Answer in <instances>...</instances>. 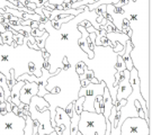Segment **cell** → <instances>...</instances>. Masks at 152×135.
<instances>
[{
	"instance_id": "cell-11",
	"label": "cell",
	"mask_w": 152,
	"mask_h": 135,
	"mask_svg": "<svg viewBox=\"0 0 152 135\" xmlns=\"http://www.w3.org/2000/svg\"><path fill=\"white\" fill-rule=\"evenodd\" d=\"M107 32L104 29V28H100L99 29V35L96 36V39H95V45H99V46H110L112 47V44L109 42V39L106 36Z\"/></svg>"
},
{
	"instance_id": "cell-22",
	"label": "cell",
	"mask_w": 152,
	"mask_h": 135,
	"mask_svg": "<svg viewBox=\"0 0 152 135\" xmlns=\"http://www.w3.org/2000/svg\"><path fill=\"white\" fill-rule=\"evenodd\" d=\"M109 135H121V126H118V125H112Z\"/></svg>"
},
{
	"instance_id": "cell-23",
	"label": "cell",
	"mask_w": 152,
	"mask_h": 135,
	"mask_svg": "<svg viewBox=\"0 0 152 135\" xmlns=\"http://www.w3.org/2000/svg\"><path fill=\"white\" fill-rule=\"evenodd\" d=\"M49 0H33L32 2H34L37 7H43L45 5V2H48Z\"/></svg>"
},
{
	"instance_id": "cell-6",
	"label": "cell",
	"mask_w": 152,
	"mask_h": 135,
	"mask_svg": "<svg viewBox=\"0 0 152 135\" xmlns=\"http://www.w3.org/2000/svg\"><path fill=\"white\" fill-rule=\"evenodd\" d=\"M54 131L59 135H70V124L71 117L68 116L65 110L61 107L55 108L54 116Z\"/></svg>"
},
{
	"instance_id": "cell-3",
	"label": "cell",
	"mask_w": 152,
	"mask_h": 135,
	"mask_svg": "<svg viewBox=\"0 0 152 135\" xmlns=\"http://www.w3.org/2000/svg\"><path fill=\"white\" fill-rule=\"evenodd\" d=\"M25 116H18L12 112L0 115V135H23Z\"/></svg>"
},
{
	"instance_id": "cell-24",
	"label": "cell",
	"mask_w": 152,
	"mask_h": 135,
	"mask_svg": "<svg viewBox=\"0 0 152 135\" xmlns=\"http://www.w3.org/2000/svg\"><path fill=\"white\" fill-rule=\"evenodd\" d=\"M42 68H43V69H46V70H50V69H51V68H50V63H49V61H48V60H44Z\"/></svg>"
},
{
	"instance_id": "cell-8",
	"label": "cell",
	"mask_w": 152,
	"mask_h": 135,
	"mask_svg": "<svg viewBox=\"0 0 152 135\" xmlns=\"http://www.w3.org/2000/svg\"><path fill=\"white\" fill-rule=\"evenodd\" d=\"M25 81V80H24ZM38 92V83L37 82H33V81H25L24 86L20 89L19 93V99L20 103L28 105L31 101V98L35 95H37Z\"/></svg>"
},
{
	"instance_id": "cell-12",
	"label": "cell",
	"mask_w": 152,
	"mask_h": 135,
	"mask_svg": "<svg viewBox=\"0 0 152 135\" xmlns=\"http://www.w3.org/2000/svg\"><path fill=\"white\" fill-rule=\"evenodd\" d=\"M76 16H73V15H68V16L63 17V18H59V19H54V20H50L51 23V26L52 28H54L56 31H60L61 29V26L63 25V24H66L68 22H71L72 19H75Z\"/></svg>"
},
{
	"instance_id": "cell-19",
	"label": "cell",
	"mask_w": 152,
	"mask_h": 135,
	"mask_svg": "<svg viewBox=\"0 0 152 135\" xmlns=\"http://www.w3.org/2000/svg\"><path fill=\"white\" fill-rule=\"evenodd\" d=\"M5 7H9V8L18 9V7L15 5H12L10 1H8V0H0V9H4Z\"/></svg>"
},
{
	"instance_id": "cell-5",
	"label": "cell",
	"mask_w": 152,
	"mask_h": 135,
	"mask_svg": "<svg viewBox=\"0 0 152 135\" xmlns=\"http://www.w3.org/2000/svg\"><path fill=\"white\" fill-rule=\"evenodd\" d=\"M121 135H151V127L144 118L127 117L121 125Z\"/></svg>"
},
{
	"instance_id": "cell-1",
	"label": "cell",
	"mask_w": 152,
	"mask_h": 135,
	"mask_svg": "<svg viewBox=\"0 0 152 135\" xmlns=\"http://www.w3.org/2000/svg\"><path fill=\"white\" fill-rule=\"evenodd\" d=\"M150 0H144L142 11L137 18L135 12H127L124 9V16L129 20L132 35L130 41L133 49L130 52L133 65L137 71L140 79V92L145 100L151 117L150 105Z\"/></svg>"
},
{
	"instance_id": "cell-18",
	"label": "cell",
	"mask_w": 152,
	"mask_h": 135,
	"mask_svg": "<svg viewBox=\"0 0 152 135\" xmlns=\"http://www.w3.org/2000/svg\"><path fill=\"white\" fill-rule=\"evenodd\" d=\"M100 28H104V29H105L107 33L118 32V31H117V28L115 27L114 24H113L112 22H109V20H107V22H106V24H105L104 26H100ZM100 28H99V29H100Z\"/></svg>"
},
{
	"instance_id": "cell-15",
	"label": "cell",
	"mask_w": 152,
	"mask_h": 135,
	"mask_svg": "<svg viewBox=\"0 0 152 135\" xmlns=\"http://www.w3.org/2000/svg\"><path fill=\"white\" fill-rule=\"evenodd\" d=\"M15 33V29L11 28V31H6L5 33H1V38L4 41V44L7 45H11L14 39H12V34Z\"/></svg>"
},
{
	"instance_id": "cell-14",
	"label": "cell",
	"mask_w": 152,
	"mask_h": 135,
	"mask_svg": "<svg viewBox=\"0 0 152 135\" xmlns=\"http://www.w3.org/2000/svg\"><path fill=\"white\" fill-rule=\"evenodd\" d=\"M48 36H49V32H45L42 36H36V37H34L35 43H36V45L38 46V49L39 50L45 49V44H46Z\"/></svg>"
},
{
	"instance_id": "cell-9",
	"label": "cell",
	"mask_w": 152,
	"mask_h": 135,
	"mask_svg": "<svg viewBox=\"0 0 152 135\" xmlns=\"http://www.w3.org/2000/svg\"><path fill=\"white\" fill-rule=\"evenodd\" d=\"M25 81L24 80H18L14 83V86L10 88V100L14 105L18 106L19 108H24L26 105L25 104L20 103V99H19V93H20V89L24 86Z\"/></svg>"
},
{
	"instance_id": "cell-21",
	"label": "cell",
	"mask_w": 152,
	"mask_h": 135,
	"mask_svg": "<svg viewBox=\"0 0 152 135\" xmlns=\"http://www.w3.org/2000/svg\"><path fill=\"white\" fill-rule=\"evenodd\" d=\"M85 66H86L85 62H79L75 66V70H76V72L78 74H81V73H83V71H85Z\"/></svg>"
},
{
	"instance_id": "cell-10",
	"label": "cell",
	"mask_w": 152,
	"mask_h": 135,
	"mask_svg": "<svg viewBox=\"0 0 152 135\" xmlns=\"http://www.w3.org/2000/svg\"><path fill=\"white\" fill-rule=\"evenodd\" d=\"M106 36H107V38H108L110 44H112V47L114 46L116 42H118V43H121L122 45H124L125 46V44H126V42H127V39H130V36H129L127 34H124V33H121V32L107 33Z\"/></svg>"
},
{
	"instance_id": "cell-28",
	"label": "cell",
	"mask_w": 152,
	"mask_h": 135,
	"mask_svg": "<svg viewBox=\"0 0 152 135\" xmlns=\"http://www.w3.org/2000/svg\"><path fill=\"white\" fill-rule=\"evenodd\" d=\"M77 135H82L81 133H79V132H78V133H77Z\"/></svg>"
},
{
	"instance_id": "cell-25",
	"label": "cell",
	"mask_w": 152,
	"mask_h": 135,
	"mask_svg": "<svg viewBox=\"0 0 152 135\" xmlns=\"http://www.w3.org/2000/svg\"><path fill=\"white\" fill-rule=\"evenodd\" d=\"M43 51V58H44V60H49V58H50V54H49V52H45V49H43L42 50Z\"/></svg>"
},
{
	"instance_id": "cell-17",
	"label": "cell",
	"mask_w": 152,
	"mask_h": 135,
	"mask_svg": "<svg viewBox=\"0 0 152 135\" xmlns=\"http://www.w3.org/2000/svg\"><path fill=\"white\" fill-rule=\"evenodd\" d=\"M118 0H98L96 1L95 4H92V5H88V9L89 10H92V9H95V8H97L99 5H109V4H115V2H117Z\"/></svg>"
},
{
	"instance_id": "cell-4",
	"label": "cell",
	"mask_w": 152,
	"mask_h": 135,
	"mask_svg": "<svg viewBox=\"0 0 152 135\" xmlns=\"http://www.w3.org/2000/svg\"><path fill=\"white\" fill-rule=\"evenodd\" d=\"M106 88L105 81L102 80L98 83H88L87 86L80 87L78 96H85V101L82 104V109L87 112H95L94 108V101L97 96H103L104 89Z\"/></svg>"
},
{
	"instance_id": "cell-7",
	"label": "cell",
	"mask_w": 152,
	"mask_h": 135,
	"mask_svg": "<svg viewBox=\"0 0 152 135\" xmlns=\"http://www.w3.org/2000/svg\"><path fill=\"white\" fill-rule=\"evenodd\" d=\"M130 71L125 69L123 72H121V80L117 86V91H116V100L118 101L121 99H126L132 92V87H131L130 81Z\"/></svg>"
},
{
	"instance_id": "cell-13",
	"label": "cell",
	"mask_w": 152,
	"mask_h": 135,
	"mask_svg": "<svg viewBox=\"0 0 152 135\" xmlns=\"http://www.w3.org/2000/svg\"><path fill=\"white\" fill-rule=\"evenodd\" d=\"M33 126H34V120L32 119L31 115L28 114L25 116V127H24L23 135H33Z\"/></svg>"
},
{
	"instance_id": "cell-26",
	"label": "cell",
	"mask_w": 152,
	"mask_h": 135,
	"mask_svg": "<svg viewBox=\"0 0 152 135\" xmlns=\"http://www.w3.org/2000/svg\"><path fill=\"white\" fill-rule=\"evenodd\" d=\"M44 135H59V134H58L55 131H53V132H52V133H50V134H44Z\"/></svg>"
},
{
	"instance_id": "cell-27",
	"label": "cell",
	"mask_w": 152,
	"mask_h": 135,
	"mask_svg": "<svg viewBox=\"0 0 152 135\" xmlns=\"http://www.w3.org/2000/svg\"><path fill=\"white\" fill-rule=\"evenodd\" d=\"M0 45H4V41L1 38V33H0Z\"/></svg>"
},
{
	"instance_id": "cell-2",
	"label": "cell",
	"mask_w": 152,
	"mask_h": 135,
	"mask_svg": "<svg viewBox=\"0 0 152 135\" xmlns=\"http://www.w3.org/2000/svg\"><path fill=\"white\" fill-rule=\"evenodd\" d=\"M78 132L82 135H105L106 118L103 113L82 110L78 123Z\"/></svg>"
},
{
	"instance_id": "cell-16",
	"label": "cell",
	"mask_w": 152,
	"mask_h": 135,
	"mask_svg": "<svg viewBox=\"0 0 152 135\" xmlns=\"http://www.w3.org/2000/svg\"><path fill=\"white\" fill-rule=\"evenodd\" d=\"M115 70L117 71V72H123V71L126 69V66H125V63L123 59H122V56L117 54V56H116V62H115Z\"/></svg>"
},
{
	"instance_id": "cell-20",
	"label": "cell",
	"mask_w": 152,
	"mask_h": 135,
	"mask_svg": "<svg viewBox=\"0 0 152 135\" xmlns=\"http://www.w3.org/2000/svg\"><path fill=\"white\" fill-rule=\"evenodd\" d=\"M45 32H46V29H44V31H39L38 28H34V27H32V29H31V35H32L33 37L42 36Z\"/></svg>"
}]
</instances>
